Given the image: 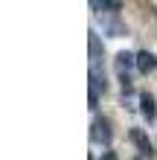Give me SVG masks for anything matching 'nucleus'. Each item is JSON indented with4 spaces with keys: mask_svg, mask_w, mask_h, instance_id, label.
<instances>
[{
    "mask_svg": "<svg viewBox=\"0 0 157 160\" xmlns=\"http://www.w3.org/2000/svg\"><path fill=\"white\" fill-rule=\"evenodd\" d=\"M114 70H116V79L122 84V96L125 93H131V70H137V55L134 52H116L114 58Z\"/></svg>",
    "mask_w": 157,
    "mask_h": 160,
    "instance_id": "f257e3e1",
    "label": "nucleus"
},
{
    "mask_svg": "<svg viewBox=\"0 0 157 160\" xmlns=\"http://www.w3.org/2000/svg\"><path fill=\"white\" fill-rule=\"evenodd\" d=\"M110 140H114L110 119H108V117H93V125H90V143H93V146L110 148Z\"/></svg>",
    "mask_w": 157,
    "mask_h": 160,
    "instance_id": "f03ea898",
    "label": "nucleus"
},
{
    "mask_svg": "<svg viewBox=\"0 0 157 160\" xmlns=\"http://www.w3.org/2000/svg\"><path fill=\"white\" fill-rule=\"evenodd\" d=\"M99 93H105V73L99 67H90V90H87V105L99 108Z\"/></svg>",
    "mask_w": 157,
    "mask_h": 160,
    "instance_id": "7ed1b4c3",
    "label": "nucleus"
},
{
    "mask_svg": "<svg viewBox=\"0 0 157 160\" xmlns=\"http://www.w3.org/2000/svg\"><path fill=\"white\" fill-rule=\"evenodd\" d=\"M131 143L137 146V152H140V157H151L154 154V146H151V140H149V134H145L143 128H131Z\"/></svg>",
    "mask_w": 157,
    "mask_h": 160,
    "instance_id": "20e7f679",
    "label": "nucleus"
},
{
    "mask_svg": "<svg viewBox=\"0 0 157 160\" xmlns=\"http://www.w3.org/2000/svg\"><path fill=\"white\" fill-rule=\"evenodd\" d=\"M87 52H90V67H99V61L105 58V50H102V41H99V35L93 29L87 32Z\"/></svg>",
    "mask_w": 157,
    "mask_h": 160,
    "instance_id": "39448f33",
    "label": "nucleus"
},
{
    "mask_svg": "<svg viewBox=\"0 0 157 160\" xmlns=\"http://www.w3.org/2000/svg\"><path fill=\"white\" fill-rule=\"evenodd\" d=\"M137 70H140L143 76L154 73V70H157V55L149 52V50H140V52H137Z\"/></svg>",
    "mask_w": 157,
    "mask_h": 160,
    "instance_id": "423d86ee",
    "label": "nucleus"
},
{
    "mask_svg": "<svg viewBox=\"0 0 157 160\" xmlns=\"http://www.w3.org/2000/svg\"><path fill=\"white\" fill-rule=\"evenodd\" d=\"M140 114L149 119V122L157 117V105H154V96H151L149 90H140Z\"/></svg>",
    "mask_w": 157,
    "mask_h": 160,
    "instance_id": "0eeeda50",
    "label": "nucleus"
},
{
    "mask_svg": "<svg viewBox=\"0 0 157 160\" xmlns=\"http://www.w3.org/2000/svg\"><path fill=\"white\" fill-rule=\"evenodd\" d=\"M90 9H93L96 15H108V12H119L122 3H119V0H90Z\"/></svg>",
    "mask_w": 157,
    "mask_h": 160,
    "instance_id": "6e6552de",
    "label": "nucleus"
},
{
    "mask_svg": "<svg viewBox=\"0 0 157 160\" xmlns=\"http://www.w3.org/2000/svg\"><path fill=\"white\" fill-rule=\"evenodd\" d=\"M99 160H119V154H116V152H110V148H105V152H102V157H99Z\"/></svg>",
    "mask_w": 157,
    "mask_h": 160,
    "instance_id": "1a4fd4ad",
    "label": "nucleus"
}]
</instances>
